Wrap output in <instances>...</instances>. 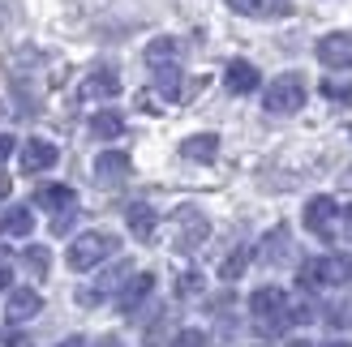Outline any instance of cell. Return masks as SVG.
Returning a JSON list of instances; mask_svg holds the SVG:
<instances>
[{
    "label": "cell",
    "instance_id": "6da1fadb",
    "mask_svg": "<svg viewBox=\"0 0 352 347\" xmlns=\"http://www.w3.org/2000/svg\"><path fill=\"white\" fill-rule=\"evenodd\" d=\"M116 249H120V240L112 232H86V236H78L74 245H69L65 262H69V270H95L103 257H112Z\"/></svg>",
    "mask_w": 352,
    "mask_h": 347
},
{
    "label": "cell",
    "instance_id": "7a4b0ae2",
    "mask_svg": "<svg viewBox=\"0 0 352 347\" xmlns=\"http://www.w3.org/2000/svg\"><path fill=\"white\" fill-rule=\"evenodd\" d=\"M262 108H267L271 116H292V112H301V108H305V77H296V73L275 77V82L267 86V95H262Z\"/></svg>",
    "mask_w": 352,
    "mask_h": 347
},
{
    "label": "cell",
    "instance_id": "3957f363",
    "mask_svg": "<svg viewBox=\"0 0 352 347\" xmlns=\"http://www.w3.org/2000/svg\"><path fill=\"white\" fill-rule=\"evenodd\" d=\"M250 309H254V318L262 322L267 335H275V331L288 326V296H284V287H258L250 296Z\"/></svg>",
    "mask_w": 352,
    "mask_h": 347
},
{
    "label": "cell",
    "instance_id": "277c9868",
    "mask_svg": "<svg viewBox=\"0 0 352 347\" xmlns=\"http://www.w3.org/2000/svg\"><path fill=\"white\" fill-rule=\"evenodd\" d=\"M352 279V262L344 253H331V257H318V262H305L301 266V283H322V287H344Z\"/></svg>",
    "mask_w": 352,
    "mask_h": 347
},
{
    "label": "cell",
    "instance_id": "5b68a950",
    "mask_svg": "<svg viewBox=\"0 0 352 347\" xmlns=\"http://www.w3.org/2000/svg\"><path fill=\"white\" fill-rule=\"evenodd\" d=\"M318 60L327 69H352V34L336 30V34H322L318 43Z\"/></svg>",
    "mask_w": 352,
    "mask_h": 347
},
{
    "label": "cell",
    "instance_id": "8992f818",
    "mask_svg": "<svg viewBox=\"0 0 352 347\" xmlns=\"http://www.w3.org/2000/svg\"><path fill=\"white\" fill-rule=\"evenodd\" d=\"M56 159H60V150L52 146V142H43V137H30V142L22 146V171H26V176H34V171H47Z\"/></svg>",
    "mask_w": 352,
    "mask_h": 347
},
{
    "label": "cell",
    "instance_id": "52a82bcc",
    "mask_svg": "<svg viewBox=\"0 0 352 347\" xmlns=\"http://www.w3.org/2000/svg\"><path fill=\"white\" fill-rule=\"evenodd\" d=\"M336 215H340V206L331 202V198H309V206H305V228L314 232V236H331V223H336Z\"/></svg>",
    "mask_w": 352,
    "mask_h": 347
},
{
    "label": "cell",
    "instance_id": "ba28073f",
    "mask_svg": "<svg viewBox=\"0 0 352 347\" xmlns=\"http://www.w3.org/2000/svg\"><path fill=\"white\" fill-rule=\"evenodd\" d=\"M129 154L125 150H103L99 159H95V176H99V184H116V180H125L129 176Z\"/></svg>",
    "mask_w": 352,
    "mask_h": 347
},
{
    "label": "cell",
    "instance_id": "9c48e42d",
    "mask_svg": "<svg viewBox=\"0 0 352 347\" xmlns=\"http://www.w3.org/2000/svg\"><path fill=\"white\" fill-rule=\"evenodd\" d=\"M223 77H228V91H232V95H250V91H258V82H262L250 60H232Z\"/></svg>",
    "mask_w": 352,
    "mask_h": 347
},
{
    "label": "cell",
    "instance_id": "30bf717a",
    "mask_svg": "<svg viewBox=\"0 0 352 347\" xmlns=\"http://www.w3.org/2000/svg\"><path fill=\"white\" fill-rule=\"evenodd\" d=\"M43 309V300H39V291H30V287H17L13 296H9V304H5V313H9V322H26V318H34Z\"/></svg>",
    "mask_w": 352,
    "mask_h": 347
},
{
    "label": "cell",
    "instance_id": "8fae6325",
    "mask_svg": "<svg viewBox=\"0 0 352 347\" xmlns=\"http://www.w3.org/2000/svg\"><path fill=\"white\" fill-rule=\"evenodd\" d=\"M228 5L245 17H288L292 13L288 0H228Z\"/></svg>",
    "mask_w": 352,
    "mask_h": 347
},
{
    "label": "cell",
    "instance_id": "7c38bea8",
    "mask_svg": "<svg viewBox=\"0 0 352 347\" xmlns=\"http://www.w3.org/2000/svg\"><path fill=\"white\" fill-rule=\"evenodd\" d=\"M176 228H181V240H176L181 249H193V245L206 240V219L198 211H181V215H176Z\"/></svg>",
    "mask_w": 352,
    "mask_h": 347
},
{
    "label": "cell",
    "instance_id": "4fadbf2b",
    "mask_svg": "<svg viewBox=\"0 0 352 347\" xmlns=\"http://www.w3.org/2000/svg\"><path fill=\"white\" fill-rule=\"evenodd\" d=\"M151 291H155V274H133V279L125 283V291H120V313H133Z\"/></svg>",
    "mask_w": 352,
    "mask_h": 347
},
{
    "label": "cell",
    "instance_id": "5bb4252c",
    "mask_svg": "<svg viewBox=\"0 0 352 347\" xmlns=\"http://www.w3.org/2000/svg\"><path fill=\"white\" fill-rule=\"evenodd\" d=\"M34 206H43V211H69L74 206V189L69 184H39V193H34Z\"/></svg>",
    "mask_w": 352,
    "mask_h": 347
},
{
    "label": "cell",
    "instance_id": "9a60e30c",
    "mask_svg": "<svg viewBox=\"0 0 352 347\" xmlns=\"http://www.w3.org/2000/svg\"><path fill=\"white\" fill-rule=\"evenodd\" d=\"M112 95H120V82L108 69H99V73H91L82 82V99H112Z\"/></svg>",
    "mask_w": 352,
    "mask_h": 347
},
{
    "label": "cell",
    "instance_id": "2e32d148",
    "mask_svg": "<svg viewBox=\"0 0 352 347\" xmlns=\"http://www.w3.org/2000/svg\"><path fill=\"white\" fill-rule=\"evenodd\" d=\"M215 150H219V137L215 133L185 137V146H181V154H185V159H193V163H210V159H215Z\"/></svg>",
    "mask_w": 352,
    "mask_h": 347
},
{
    "label": "cell",
    "instance_id": "e0dca14e",
    "mask_svg": "<svg viewBox=\"0 0 352 347\" xmlns=\"http://www.w3.org/2000/svg\"><path fill=\"white\" fill-rule=\"evenodd\" d=\"M0 232H9V236H30V232H34L30 206H13V211H5V219H0Z\"/></svg>",
    "mask_w": 352,
    "mask_h": 347
},
{
    "label": "cell",
    "instance_id": "ac0fdd59",
    "mask_svg": "<svg viewBox=\"0 0 352 347\" xmlns=\"http://www.w3.org/2000/svg\"><path fill=\"white\" fill-rule=\"evenodd\" d=\"M91 133L103 137V142H112V137L125 133V116H120V112H95L91 116Z\"/></svg>",
    "mask_w": 352,
    "mask_h": 347
},
{
    "label": "cell",
    "instance_id": "d6986e66",
    "mask_svg": "<svg viewBox=\"0 0 352 347\" xmlns=\"http://www.w3.org/2000/svg\"><path fill=\"white\" fill-rule=\"evenodd\" d=\"M129 232H133L138 240H155V211H151L146 202L129 206Z\"/></svg>",
    "mask_w": 352,
    "mask_h": 347
},
{
    "label": "cell",
    "instance_id": "ffe728a7",
    "mask_svg": "<svg viewBox=\"0 0 352 347\" xmlns=\"http://www.w3.org/2000/svg\"><path fill=\"white\" fill-rule=\"evenodd\" d=\"M155 86H160L168 99H181V69H176V64H160V69H155Z\"/></svg>",
    "mask_w": 352,
    "mask_h": 347
},
{
    "label": "cell",
    "instance_id": "44dd1931",
    "mask_svg": "<svg viewBox=\"0 0 352 347\" xmlns=\"http://www.w3.org/2000/svg\"><path fill=\"white\" fill-rule=\"evenodd\" d=\"M245 266H250V249H236V253H228V257H223V266H219V279H228V283H232V279H241V274H245Z\"/></svg>",
    "mask_w": 352,
    "mask_h": 347
},
{
    "label": "cell",
    "instance_id": "7402d4cb",
    "mask_svg": "<svg viewBox=\"0 0 352 347\" xmlns=\"http://www.w3.org/2000/svg\"><path fill=\"white\" fill-rule=\"evenodd\" d=\"M146 60L160 69V64H172L176 60V39H155L151 47H146Z\"/></svg>",
    "mask_w": 352,
    "mask_h": 347
},
{
    "label": "cell",
    "instance_id": "603a6c76",
    "mask_svg": "<svg viewBox=\"0 0 352 347\" xmlns=\"http://www.w3.org/2000/svg\"><path fill=\"white\" fill-rule=\"evenodd\" d=\"M47 262H52V257H47L43 245H30V249H26V266H30V274H39V279H43V274H47Z\"/></svg>",
    "mask_w": 352,
    "mask_h": 347
},
{
    "label": "cell",
    "instance_id": "cb8c5ba5",
    "mask_svg": "<svg viewBox=\"0 0 352 347\" xmlns=\"http://www.w3.org/2000/svg\"><path fill=\"white\" fill-rule=\"evenodd\" d=\"M198 291H202V274L198 270H189V274L176 279V296H198Z\"/></svg>",
    "mask_w": 352,
    "mask_h": 347
},
{
    "label": "cell",
    "instance_id": "d4e9b609",
    "mask_svg": "<svg viewBox=\"0 0 352 347\" xmlns=\"http://www.w3.org/2000/svg\"><path fill=\"white\" fill-rule=\"evenodd\" d=\"M284 228H275V236L267 240V245H262V253H267V262H284Z\"/></svg>",
    "mask_w": 352,
    "mask_h": 347
},
{
    "label": "cell",
    "instance_id": "484cf974",
    "mask_svg": "<svg viewBox=\"0 0 352 347\" xmlns=\"http://www.w3.org/2000/svg\"><path fill=\"white\" fill-rule=\"evenodd\" d=\"M322 95L327 99H340V103H352V86L348 82H322Z\"/></svg>",
    "mask_w": 352,
    "mask_h": 347
},
{
    "label": "cell",
    "instance_id": "4316f807",
    "mask_svg": "<svg viewBox=\"0 0 352 347\" xmlns=\"http://www.w3.org/2000/svg\"><path fill=\"white\" fill-rule=\"evenodd\" d=\"M172 347H206V335L202 331H181L172 339Z\"/></svg>",
    "mask_w": 352,
    "mask_h": 347
},
{
    "label": "cell",
    "instance_id": "83f0119b",
    "mask_svg": "<svg viewBox=\"0 0 352 347\" xmlns=\"http://www.w3.org/2000/svg\"><path fill=\"white\" fill-rule=\"evenodd\" d=\"M69 228H74V206H69V211H60L56 219H52V232H56V236H65Z\"/></svg>",
    "mask_w": 352,
    "mask_h": 347
},
{
    "label": "cell",
    "instance_id": "f1b7e54d",
    "mask_svg": "<svg viewBox=\"0 0 352 347\" xmlns=\"http://www.w3.org/2000/svg\"><path fill=\"white\" fill-rule=\"evenodd\" d=\"M13 150H17V142H13V137H9V133H0V163H5V159H9V154H13Z\"/></svg>",
    "mask_w": 352,
    "mask_h": 347
},
{
    "label": "cell",
    "instance_id": "f546056e",
    "mask_svg": "<svg viewBox=\"0 0 352 347\" xmlns=\"http://www.w3.org/2000/svg\"><path fill=\"white\" fill-rule=\"evenodd\" d=\"M5 347H30V339H26V335H9Z\"/></svg>",
    "mask_w": 352,
    "mask_h": 347
},
{
    "label": "cell",
    "instance_id": "4dcf8cb0",
    "mask_svg": "<svg viewBox=\"0 0 352 347\" xmlns=\"http://www.w3.org/2000/svg\"><path fill=\"white\" fill-rule=\"evenodd\" d=\"M9 283H13V274H9V266H0V291H5Z\"/></svg>",
    "mask_w": 352,
    "mask_h": 347
},
{
    "label": "cell",
    "instance_id": "1f68e13d",
    "mask_svg": "<svg viewBox=\"0 0 352 347\" xmlns=\"http://www.w3.org/2000/svg\"><path fill=\"white\" fill-rule=\"evenodd\" d=\"M9 184H13V180L5 176V171H0V198H9Z\"/></svg>",
    "mask_w": 352,
    "mask_h": 347
},
{
    "label": "cell",
    "instance_id": "d6a6232c",
    "mask_svg": "<svg viewBox=\"0 0 352 347\" xmlns=\"http://www.w3.org/2000/svg\"><path fill=\"white\" fill-rule=\"evenodd\" d=\"M56 347H86V339H78V335H74V339H65V343H56Z\"/></svg>",
    "mask_w": 352,
    "mask_h": 347
},
{
    "label": "cell",
    "instance_id": "836d02e7",
    "mask_svg": "<svg viewBox=\"0 0 352 347\" xmlns=\"http://www.w3.org/2000/svg\"><path fill=\"white\" fill-rule=\"evenodd\" d=\"M99 347H120V343H116V339H103V343H99Z\"/></svg>",
    "mask_w": 352,
    "mask_h": 347
},
{
    "label": "cell",
    "instance_id": "e575fe53",
    "mask_svg": "<svg viewBox=\"0 0 352 347\" xmlns=\"http://www.w3.org/2000/svg\"><path fill=\"white\" fill-rule=\"evenodd\" d=\"M344 219H348V228H352V206H348V211H344Z\"/></svg>",
    "mask_w": 352,
    "mask_h": 347
},
{
    "label": "cell",
    "instance_id": "d590c367",
    "mask_svg": "<svg viewBox=\"0 0 352 347\" xmlns=\"http://www.w3.org/2000/svg\"><path fill=\"white\" fill-rule=\"evenodd\" d=\"M288 347H309V343H305V339H296V343H288Z\"/></svg>",
    "mask_w": 352,
    "mask_h": 347
},
{
    "label": "cell",
    "instance_id": "8d00e7d4",
    "mask_svg": "<svg viewBox=\"0 0 352 347\" xmlns=\"http://www.w3.org/2000/svg\"><path fill=\"white\" fill-rule=\"evenodd\" d=\"M331 347H352V343H331Z\"/></svg>",
    "mask_w": 352,
    "mask_h": 347
}]
</instances>
